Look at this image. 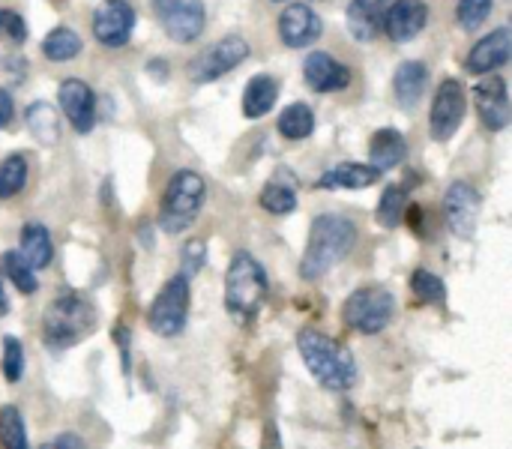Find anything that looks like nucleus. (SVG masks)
<instances>
[{
  "label": "nucleus",
  "mask_w": 512,
  "mask_h": 449,
  "mask_svg": "<svg viewBox=\"0 0 512 449\" xmlns=\"http://www.w3.org/2000/svg\"><path fill=\"white\" fill-rule=\"evenodd\" d=\"M27 174H30V165H27L24 153H9L0 162V201L21 195V189L27 186Z\"/></svg>",
  "instance_id": "30"
},
{
  "label": "nucleus",
  "mask_w": 512,
  "mask_h": 449,
  "mask_svg": "<svg viewBox=\"0 0 512 449\" xmlns=\"http://www.w3.org/2000/svg\"><path fill=\"white\" fill-rule=\"evenodd\" d=\"M492 9H495V0H459V6H456V21H459L462 30L471 33V30H480V27L489 21Z\"/></svg>",
  "instance_id": "34"
},
{
  "label": "nucleus",
  "mask_w": 512,
  "mask_h": 449,
  "mask_svg": "<svg viewBox=\"0 0 512 449\" xmlns=\"http://www.w3.org/2000/svg\"><path fill=\"white\" fill-rule=\"evenodd\" d=\"M390 0H351L348 3V33L357 42H372L384 30V15H387Z\"/></svg>",
  "instance_id": "19"
},
{
  "label": "nucleus",
  "mask_w": 512,
  "mask_h": 449,
  "mask_svg": "<svg viewBox=\"0 0 512 449\" xmlns=\"http://www.w3.org/2000/svg\"><path fill=\"white\" fill-rule=\"evenodd\" d=\"M279 99V81L267 72H258L255 78H249L246 90H243V117L249 120H261L273 111Z\"/></svg>",
  "instance_id": "23"
},
{
  "label": "nucleus",
  "mask_w": 512,
  "mask_h": 449,
  "mask_svg": "<svg viewBox=\"0 0 512 449\" xmlns=\"http://www.w3.org/2000/svg\"><path fill=\"white\" fill-rule=\"evenodd\" d=\"M324 33V21L321 15L300 0H288L282 15H279V39L288 48H309L321 39Z\"/></svg>",
  "instance_id": "13"
},
{
  "label": "nucleus",
  "mask_w": 512,
  "mask_h": 449,
  "mask_svg": "<svg viewBox=\"0 0 512 449\" xmlns=\"http://www.w3.org/2000/svg\"><path fill=\"white\" fill-rule=\"evenodd\" d=\"M0 447L3 449H30L27 444V426L18 408L3 405L0 408Z\"/></svg>",
  "instance_id": "33"
},
{
  "label": "nucleus",
  "mask_w": 512,
  "mask_h": 449,
  "mask_svg": "<svg viewBox=\"0 0 512 449\" xmlns=\"http://www.w3.org/2000/svg\"><path fill=\"white\" fill-rule=\"evenodd\" d=\"M267 273L249 252H237L225 273V309L237 324H252L267 303Z\"/></svg>",
  "instance_id": "4"
},
{
  "label": "nucleus",
  "mask_w": 512,
  "mask_h": 449,
  "mask_svg": "<svg viewBox=\"0 0 512 449\" xmlns=\"http://www.w3.org/2000/svg\"><path fill=\"white\" fill-rule=\"evenodd\" d=\"M18 246H21L18 252L27 258V264L33 270H45L54 261V240H51V231L42 222H27L21 228Z\"/></svg>",
  "instance_id": "24"
},
{
  "label": "nucleus",
  "mask_w": 512,
  "mask_h": 449,
  "mask_svg": "<svg viewBox=\"0 0 512 449\" xmlns=\"http://www.w3.org/2000/svg\"><path fill=\"white\" fill-rule=\"evenodd\" d=\"M24 123L33 135V141H39L42 147H54L60 141V117L57 108L45 99H36L27 105L24 111Z\"/></svg>",
  "instance_id": "25"
},
{
  "label": "nucleus",
  "mask_w": 512,
  "mask_h": 449,
  "mask_svg": "<svg viewBox=\"0 0 512 449\" xmlns=\"http://www.w3.org/2000/svg\"><path fill=\"white\" fill-rule=\"evenodd\" d=\"M207 201V183L198 171L180 168L171 174L162 204H159V228L165 234H183L195 225L201 207Z\"/></svg>",
  "instance_id": "5"
},
{
  "label": "nucleus",
  "mask_w": 512,
  "mask_h": 449,
  "mask_svg": "<svg viewBox=\"0 0 512 449\" xmlns=\"http://www.w3.org/2000/svg\"><path fill=\"white\" fill-rule=\"evenodd\" d=\"M429 24V6L426 0H390L387 15H384V33L405 45L411 39H417Z\"/></svg>",
  "instance_id": "16"
},
{
  "label": "nucleus",
  "mask_w": 512,
  "mask_h": 449,
  "mask_svg": "<svg viewBox=\"0 0 512 449\" xmlns=\"http://www.w3.org/2000/svg\"><path fill=\"white\" fill-rule=\"evenodd\" d=\"M357 246V225L339 213H321L312 219L306 252L300 258V276L315 282L327 276L336 264H342Z\"/></svg>",
  "instance_id": "1"
},
{
  "label": "nucleus",
  "mask_w": 512,
  "mask_h": 449,
  "mask_svg": "<svg viewBox=\"0 0 512 449\" xmlns=\"http://www.w3.org/2000/svg\"><path fill=\"white\" fill-rule=\"evenodd\" d=\"M297 186L288 177V171H279L264 189H261V207L273 216H288L297 210Z\"/></svg>",
  "instance_id": "26"
},
{
  "label": "nucleus",
  "mask_w": 512,
  "mask_h": 449,
  "mask_svg": "<svg viewBox=\"0 0 512 449\" xmlns=\"http://www.w3.org/2000/svg\"><path fill=\"white\" fill-rule=\"evenodd\" d=\"M9 315V294H6V285H3V276H0V318Z\"/></svg>",
  "instance_id": "40"
},
{
  "label": "nucleus",
  "mask_w": 512,
  "mask_h": 449,
  "mask_svg": "<svg viewBox=\"0 0 512 449\" xmlns=\"http://www.w3.org/2000/svg\"><path fill=\"white\" fill-rule=\"evenodd\" d=\"M135 30V6L129 0H102L93 12V36L105 48H123Z\"/></svg>",
  "instance_id": "12"
},
{
  "label": "nucleus",
  "mask_w": 512,
  "mask_h": 449,
  "mask_svg": "<svg viewBox=\"0 0 512 449\" xmlns=\"http://www.w3.org/2000/svg\"><path fill=\"white\" fill-rule=\"evenodd\" d=\"M411 291H414V297H417L420 303L441 306V303L447 300V282H444L438 273L426 270V267H417V270L411 273Z\"/></svg>",
  "instance_id": "31"
},
{
  "label": "nucleus",
  "mask_w": 512,
  "mask_h": 449,
  "mask_svg": "<svg viewBox=\"0 0 512 449\" xmlns=\"http://www.w3.org/2000/svg\"><path fill=\"white\" fill-rule=\"evenodd\" d=\"M96 327V306L75 291L54 297L42 312V339L51 351H69Z\"/></svg>",
  "instance_id": "3"
},
{
  "label": "nucleus",
  "mask_w": 512,
  "mask_h": 449,
  "mask_svg": "<svg viewBox=\"0 0 512 449\" xmlns=\"http://www.w3.org/2000/svg\"><path fill=\"white\" fill-rule=\"evenodd\" d=\"M297 348L300 357L306 363V369L312 372V378L330 390V393H345L354 387L357 381V366L348 348H342L339 342H333L330 336H324L321 330H300L297 336Z\"/></svg>",
  "instance_id": "2"
},
{
  "label": "nucleus",
  "mask_w": 512,
  "mask_h": 449,
  "mask_svg": "<svg viewBox=\"0 0 512 449\" xmlns=\"http://www.w3.org/2000/svg\"><path fill=\"white\" fill-rule=\"evenodd\" d=\"M276 129H279V135L288 138V141H303V138H309V135L315 132V111H312L306 102H294V105H288V108L279 114Z\"/></svg>",
  "instance_id": "28"
},
{
  "label": "nucleus",
  "mask_w": 512,
  "mask_h": 449,
  "mask_svg": "<svg viewBox=\"0 0 512 449\" xmlns=\"http://www.w3.org/2000/svg\"><path fill=\"white\" fill-rule=\"evenodd\" d=\"M321 3H324V0H321Z\"/></svg>",
  "instance_id": "42"
},
{
  "label": "nucleus",
  "mask_w": 512,
  "mask_h": 449,
  "mask_svg": "<svg viewBox=\"0 0 512 449\" xmlns=\"http://www.w3.org/2000/svg\"><path fill=\"white\" fill-rule=\"evenodd\" d=\"M0 30H3L6 39L15 42V45H21V42L27 39V24H24V18H21L18 12H12V9L0 12Z\"/></svg>",
  "instance_id": "36"
},
{
  "label": "nucleus",
  "mask_w": 512,
  "mask_h": 449,
  "mask_svg": "<svg viewBox=\"0 0 512 449\" xmlns=\"http://www.w3.org/2000/svg\"><path fill=\"white\" fill-rule=\"evenodd\" d=\"M408 213V192L402 186H387L378 201V222L381 228H399Z\"/></svg>",
  "instance_id": "32"
},
{
  "label": "nucleus",
  "mask_w": 512,
  "mask_h": 449,
  "mask_svg": "<svg viewBox=\"0 0 512 449\" xmlns=\"http://www.w3.org/2000/svg\"><path fill=\"white\" fill-rule=\"evenodd\" d=\"M381 180V171L375 165L363 162H342L318 177V189H369Z\"/></svg>",
  "instance_id": "21"
},
{
  "label": "nucleus",
  "mask_w": 512,
  "mask_h": 449,
  "mask_svg": "<svg viewBox=\"0 0 512 449\" xmlns=\"http://www.w3.org/2000/svg\"><path fill=\"white\" fill-rule=\"evenodd\" d=\"M474 105L480 114V123L492 132H504L510 126L512 105L507 81L501 75H489L474 87Z\"/></svg>",
  "instance_id": "15"
},
{
  "label": "nucleus",
  "mask_w": 512,
  "mask_h": 449,
  "mask_svg": "<svg viewBox=\"0 0 512 449\" xmlns=\"http://www.w3.org/2000/svg\"><path fill=\"white\" fill-rule=\"evenodd\" d=\"M468 111V93L459 78H444L435 90L432 111H429V132L435 141H450Z\"/></svg>",
  "instance_id": "9"
},
{
  "label": "nucleus",
  "mask_w": 512,
  "mask_h": 449,
  "mask_svg": "<svg viewBox=\"0 0 512 449\" xmlns=\"http://www.w3.org/2000/svg\"><path fill=\"white\" fill-rule=\"evenodd\" d=\"M480 210H483V198H480V192H477L474 183L456 180V183L447 186V195H444V219H447V228H450L453 237H459V240L474 237L477 222H480Z\"/></svg>",
  "instance_id": "11"
},
{
  "label": "nucleus",
  "mask_w": 512,
  "mask_h": 449,
  "mask_svg": "<svg viewBox=\"0 0 512 449\" xmlns=\"http://www.w3.org/2000/svg\"><path fill=\"white\" fill-rule=\"evenodd\" d=\"M12 114H15V102H12V93L0 87V129H6L12 123Z\"/></svg>",
  "instance_id": "39"
},
{
  "label": "nucleus",
  "mask_w": 512,
  "mask_h": 449,
  "mask_svg": "<svg viewBox=\"0 0 512 449\" xmlns=\"http://www.w3.org/2000/svg\"><path fill=\"white\" fill-rule=\"evenodd\" d=\"M57 102H60V111L69 120V126L78 135H90L93 132V126H96V93H93V87L87 81H81V78L60 81Z\"/></svg>",
  "instance_id": "14"
},
{
  "label": "nucleus",
  "mask_w": 512,
  "mask_h": 449,
  "mask_svg": "<svg viewBox=\"0 0 512 449\" xmlns=\"http://www.w3.org/2000/svg\"><path fill=\"white\" fill-rule=\"evenodd\" d=\"M0 276L9 279L21 294H36V288H39L36 270L27 264V258L18 249H9L0 255Z\"/></svg>",
  "instance_id": "29"
},
{
  "label": "nucleus",
  "mask_w": 512,
  "mask_h": 449,
  "mask_svg": "<svg viewBox=\"0 0 512 449\" xmlns=\"http://www.w3.org/2000/svg\"><path fill=\"white\" fill-rule=\"evenodd\" d=\"M189 306H192V288H189V276L177 273L171 276L156 300L150 303L147 309V327L162 336V339H174L186 330V321H189Z\"/></svg>",
  "instance_id": "7"
},
{
  "label": "nucleus",
  "mask_w": 512,
  "mask_h": 449,
  "mask_svg": "<svg viewBox=\"0 0 512 449\" xmlns=\"http://www.w3.org/2000/svg\"><path fill=\"white\" fill-rule=\"evenodd\" d=\"M39 449H87V444L78 438V435H72V432H63V435H57V438H51V441H45Z\"/></svg>",
  "instance_id": "38"
},
{
  "label": "nucleus",
  "mask_w": 512,
  "mask_h": 449,
  "mask_svg": "<svg viewBox=\"0 0 512 449\" xmlns=\"http://www.w3.org/2000/svg\"><path fill=\"white\" fill-rule=\"evenodd\" d=\"M252 48L240 33H228L222 39H216L210 48H204L192 63H189V75L195 84H210L219 81L222 75L234 72L243 60H249Z\"/></svg>",
  "instance_id": "8"
},
{
  "label": "nucleus",
  "mask_w": 512,
  "mask_h": 449,
  "mask_svg": "<svg viewBox=\"0 0 512 449\" xmlns=\"http://www.w3.org/2000/svg\"><path fill=\"white\" fill-rule=\"evenodd\" d=\"M429 87V66L423 60H405L399 63L393 75V93L402 108H414Z\"/></svg>",
  "instance_id": "22"
},
{
  "label": "nucleus",
  "mask_w": 512,
  "mask_h": 449,
  "mask_svg": "<svg viewBox=\"0 0 512 449\" xmlns=\"http://www.w3.org/2000/svg\"><path fill=\"white\" fill-rule=\"evenodd\" d=\"M204 261H207V249H204V243L201 240H192V243H186V249H183V276H192V273H198L201 267H204Z\"/></svg>",
  "instance_id": "37"
},
{
  "label": "nucleus",
  "mask_w": 512,
  "mask_h": 449,
  "mask_svg": "<svg viewBox=\"0 0 512 449\" xmlns=\"http://www.w3.org/2000/svg\"><path fill=\"white\" fill-rule=\"evenodd\" d=\"M408 156V141L399 129L393 126H384V129H375L372 138H369V159L378 171H390V168H399Z\"/></svg>",
  "instance_id": "20"
},
{
  "label": "nucleus",
  "mask_w": 512,
  "mask_h": 449,
  "mask_svg": "<svg viewBox=\"0 0 512 449\" xmlns=\"http://www.w3.org/2000/svg\"><path fill=\"white\" fill-rule=\"evenodd\" d=\"M270 3H288V0H270Z\"/></svg>",
  "instance_id": "41"
},
{
  "label": "nucleus",
  "mask_w": 512,
  "mask_h": 449,
  "mask_svg": "<svg viewBox=\"0 0 512 449\" xmlns=\"http://www.w3.org/2000/svg\"><path fill=\"white\" fill-rule=\"evenodd\" d=\"M0 366H3V378L9 384H18L21 375H24V345L15 339V336H3V357H0Z\"/></svg>",
  "instance_id": "35"
},
{
  "label": "nucleus",
  "mask_w": 512,
  "mask_h": 449,
  "mask_svg": "<svg viewBox=\"0 0 512 449\" xmlns=\"http://www.w3.org/2000/svg\"><path fill=\"white\" fill-rule=\"evenodd\" d=\"M510 54V27H495L489 36H483V39L471 48V54L465 57V69H468L471 75H492V72H498L501 66L510 63Z\"/></svg>",
  "instance_id": "17"
},
{
  "label": "nucleus",
  "mask_w": 512,
  "mask_h": 449,
  "mask_svg": "<svg viewBox=\"0 0 512 449\" xmlns=\"http://www.w3.org/2000/svg\"><path fill=\"white\" fill-rule=\"evenodd\" d=\"M81 51H84L81 36H78L72 27H66V24L54 27V30L42 39V54H45V60H51V63H69V60H75Z\"/></svg>",
  "instance_id": "27"
},
{
  "label": "nucleus",
  "mask_w": 512,
  "mask_h": 449,
  "mask_svg": "<svg viewBox=\"0 0 512 449\" xmlns=\"http://www.w3.org/2000/svg\"><path fill=\"white\" fill-rule=\"evenodd\" d=\"M153 6L171 42L189 45L204 33L207 24L204 0H153Z\"/></svg>",
  "instance_id": "10"
},
{
  "label": "nucleus",
  "mask_w": 512,
  "mask_h": 449,
  "mask_svg": "<svg viewBox=\"0 0 512 449\" xmlns=\"http://www.w3.org/2000/svg\"><path fill=\"white\" fill-rule=\"evenodd\" d=\"M303 78L315 93H339L351 84V69L327 51H312L303 60Z\"/></svg>",
  "instance_id": "18"
},
{
  "label": "nucleus",
  "mask_w": 512,
  "mask_h": 449,
  "mask_svg": "<svg viewBox=\"0 0 512 449\" xmlns=\"http://www.w3.org/2000/svg\"><path fill=\"white\" fill-rule=\"evenodd\" d=\"M342 318L345 324L360 333V336H378L384 333L393 318H396V297L381 288V285H366V288H357L345 306H342Z\"/></svg>",
  "instance_id": "6"
}]
</instances>
